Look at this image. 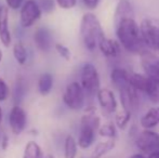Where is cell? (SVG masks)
Wrapping results in <instances>:
<instances>
[{
  "mask_svg": "<svg viewBox=\"0 0 159 158\" xmlns=\"http://www.w3.org/2000/svg\"><path fill=\"white\" fill-rule=\"evenodd\" d=\"M139 27L144 46L151 50L159 51V20L147 17Z\"/></svg>",
  "mask_w": 159,
  "mask_h": 158,
  "instance_id": "obj_3",
  "label": "cell"
},
{
  "mask_svg": "<svg viewBox=\"0 0 159 158\" xmlns=\"http://www.w3.org/2000/svg\"><path fill=\"white\" fill-rule=\"evenodd\" d=\"M13 56L19 65H24L27 62L28 59V52L26 47L22 41H17L13 44Z\"/></svg>",
  "mask_w": 159,
  "mask_h": 158,
  "instance_id": "obj_22",
  "label": "cell"
},
{
  "mask_svg": "<svg viewBox=\"0 0 159 158\" xmlns=\"http://www.w3.org/2000/svg\"><path fill=\"white\" fill-rule=\"evenodd\" d=\"M118 91H119V100L121 103L122 110L130 112L132 114V112L138 107L139 102H140L138 91L134 88H132L130 84L125 88L119 89Z\"/></svg>",
  "mask_w": 159,
  "mask_h": 158,
  "instance_id": "obj_10",
  "label": "cell"
},
{
  "mask_svg": "<svg viewBox=\"0 0 159 158\" xmlns=\"http://www.w3.org/2000/svg\"><path fill=\"white\" fill-rule=\"evenodd\" d=\"M98 102L101 108L107 114H111L117 111V100L114 92L109 89H100L96 93Z\"/></svg>",
  "mask_w": 159,
  "mask_h": 158,
  "instance_id": "obj_12",
  "label": "cell"
},
{
  "mask_svg": "<svg viewBox=\"0 0 159 158\" xmlns=\"http://www.w3.org/2000/svg\"><path fill=\"white\" fill-rule=\"evenodd\" d=\"M9 144H10V140H9V137L7 134H3L1 138V148L3 151H6L8 148Z\"/></svg>",
  "mask_w": 159,
  "mask_h": 158,
  "instance_id": "obj_35",
  "label": "cell"
},
{
  "mask_svg": "<svg viewBox=\"0 0 159 158\" xmlns=\"http://www.w3.org/2000/svg\"><path fill=\"white\" fill-rule=\"evenodd\" d=\"M111 82L115 84L117 90L129 86V73L124 68H115L111 73Z\"/></svg>",
  "mask_w": 159,
  "mask_h": 158,
  "instance_id": "obj_18",
  "label": "cell"
},
{
  "mask_svg": "<svg viewBox=\"0 0 159 158\" xmlns=\"http://www.w3.org/2000/svg\"><path fill=\"white\" fill-rule=\"evenodd\" d=\"M38 4H39L42 12L50 13L54 10L55 0H41L40 2H38Z\"/></svg>",
  "mask_w": 159,
  "mask_h": 158,
  "instance_id": "obj_31",
  "label": "cell"
},
{
  "mask_svg": "<svg viewBox=\"0 0 159 158\" xmlns=\"http://www.w3.org/2000/svg\"><path fill=\"white\" fill-rule=\"evenodd\" d=\"M135 145L143 154L151 155L159 152V134L153 130H143L135 140Z\"/></svg>",
  "mask_w": 159,
  "mask_h": 158,
  "instance_id": "obj_7",
  "label": "cell"
},
{
  "mask_svg": "<svg viewBox=\"0 0 159 158\" xmlns=\"http://www.w3.org/2000/svg\"><path fill=\"white\" fill-rule=\"evenodd\" d=\"M9 126L13 134L19 135L25 130L27 124V115L23 107L15 104L12 106L8 116Z\"/></svg>",
  "mask_w": 159,
  "mask_h": 158,
  "instance_id": "obj_8",
  "label": "cell"
},
{
  "mask_svg": "<svg viewBox=\"0 0 159 158\" xmlns=\"http://www.w3.org/2000/svg\"><path fill=\"white\" fill-rule=\"evenodd\" d=\"M25 94H26V82L23 78H20L16 81V84H15V88H14V94H13L15 104L19 105L20 102L24 99Z\"/></svg>",
  "mask_w": 159,
  "mask_h": 158,
  "instance_id": "obj_26",
  "label": "cell"
},
{
  "mask_svg": "<svg viewBox=\"0 0 159 158\" xmlns=\"http://www.w3.org/2000/svg\"><path fill=\"white\" fill-rule=\"evenodd\" d=\"M77 141L73 135H67L64 142V157L65 158H75L77 155Z\"/></svg>",
  "mask_w": 159,
  "mask_h": 158,
  "instance_id": "obj_25",
  "label": "cell"
},
{
  "mask_svg": "<svg viewBox=\"0 0 159 158\" xmlns=\"http://www.w3.org/2000/svg\"><path fill=\"white\" fill-rule=\"evenodd\" d=\"M2 108H1V106H0V124H1V121H2Z\"/></svg>",
  "mask_w": 159,
  "mask_h": 158,
  "instance_id": "obj_38",
  "label": "cell"
},
{
  "mask_svg": "<svg viewBox=\"0 0 159 158\" xmlns=\"http://www.w3.org/2000/svg\"><path fill=\"white\" fill-rule=\"evenodd\" d=\"M116 24V35L120 44L134 54H142L146 51L141 38L140 27L134 19H124Z\"/></svg>",
  "mask_w": 159,
  "mask_h": 158,
  "instance_id": "obj_1",
  "label": "cell"
},
{
  "mask_svg": "<svg viewBox=\"0 0 159 158\" xmlns=\"http://www.w3.org/2000/svg\"><path fill=\"white\" fill-rule=\"evenodd\" d=\"M145 94L148 97L149 101L153 102L154 104H159V80L148 78V84H147Z\"/></svg>",
  "mask_w": 159,
  "mask_h": 158,
  "instance_id": "obj_23",
  "label": "cell"
},
{
  "mask_svg": "<svg viewBox=\"0 0 159 158\" xmlns=\"http://www.w3.org/2000/svg\"><path fill=\"white\" fill-rule=\"evenodd\" d=\"M2 59H3V52H2V50L0 49V63H1Z\"/></svg>",
  "mask_w": 159,
  "mask_h": 158,
  "instance_id": "obj_39",
  "label": "cell"
},
{
  "mask_svg": "<svg viewBox=\"0 0 159 158\" xmlns=\"http://www.w3.org/2000/svg\"><path fill=\"white\" fill-rule=\"evenodd\" d=\"M86 93L79 82L73 81L66 87L63 93V103L69 110L79 111L84 107Z\"/></svg>",
  "mask_w": 159,
  "mask_h": 158,
  "instance_id": "obj_5",
  "label": "cell"
},
{
  "mask_svg": "<svg viewBox=\"0 0 159 158\" xmlns=\"http://www.w3.org/2000/svg\"><path fill=\"white\" fill-rule=\"evenodd\" d=\"M42 11L36 0H25L20 9V23L23 28L32 27L41 17Z\"/></svg>",
  "mask_w": 159,
  "mask_h": 158,
  "instance_id": "obj_6",
  "label": "cell"
},
{
  "mask_svg": "<svg viewBox=\"0 0 159 158\" xmlns=\"http://www.w3.org/2000/svg\"><path fill=\"white\" fill-rule=\"evenodd\" d=\"M54 84V78L50 73H43L38 80V90L41 95H48L51 92Z\"/></svg>",
  "mask_w": 159,
  "mask_h": 158,
  "instance_id": "obj_21",
  "label": "cell"
},
{
  "mask_svg": "<svg viewBox=\"0 0 159 158\" xmlns=\"http://www.w3.org/2000/svg\"><path fill=\"white\" fill-rule=\"evenodd\" d=\"M80 86L84 89L86 95L89 97L96 95L98 91L101 89L100 76H98V70L93 64L86 63L82 66L81 73H80Z\"/></svg>",
  "mask_w": 159,
  "mask_h": 158,
  "instance_id": "obj_4",
  "label": "cell"
},
{
  "mask_svg": "<svg viewBox=\"0 0 159 158\" xmlns=\"http://www.w3.org/2000/svg\"><path fill=\"white\" fill-rule=\"evenodd\" d=\"M98 134L103 138H107V139H115L116 137V126L113 122H106V124L100 126L98 130Z\"/></svg>",
  "mask_w": 159,
  "mask_h": 158,
  "instance_id": "obj_28",
  "label": "cell"
},
{
  "mask_svg": "<svg viewBox=\"0 0 159 158\" xmlns=\"http://www.w3.org/2000/svg\"><path fill=\"white\" fill-rule=\"evenodd\" d=\"M80 36L87 50H95L100 39L104 36L102 26L95 14L88 12L82 15L80 22Z\"/></svg>",
  "mask_w": 159,
  "mask_h": 158,
  "instance_id": "obj_2",
  "label": "cell"
},
{
  "mask_svg": "<svg viewBox=\"0 0 159 158\" xmlns=\"http://www.w3.org/2000/svg\"><path fill=\"white\" fill-rule=\"evenodd\" d=\"M42 158H54V156H53V155H51V154H48V155H46V156L42 157Z\"/></svg>",
  "mask_w": 159,
  "mask_h": 158,
  "instance_id": "obj_40",
  "label": "cell"
},
{
  "mask_svg": "<svg viewBox=\"0 0 159 158\" xmlns=\"http://www.w3.org/2000/svg\"><path fill=\"white\" fill-rule=\"evenodd\" d=\"M23 158H42V151L39 144L35 141L27 142L24 148Z\"/></svg>",
  "mask_w": 159,
  "mask_h": 158,
  "instance_id": "obj_24",
  "label": "cell"
},
{
  "mask_svg": "<svg viewBox=\"0 0 159 158\" xmlns=\"http://www.w3.org/2000/svg\"><path fill=\"white\" fill-rule=\"evenodd\" d=\"M96 130L87 124H80L79 137H78L77 145L82 150H87L93 144L95 140Z\"/></svg>",
  "mask_w": 159,
  "mask_h": 158,
  "instance_id": "obj_14",
  "label": "cell"
},
{
  "mask_svg": "<svg viewBox=\"0 0 159 158\" xmlns=\"http://www.w3.org/2000/svg\"><path fill=\"white\" fill-rule=\"evenodd\" d=\"M130 119H131V113L127 112V111H120L115 115V124L116 127H118L121 130H125L126 127L129 124Z\"/></svg>",
  "mask_w": 159,
  "mask_h": 158,
  "instance_id": "obj_27",
  "label": "cell"
},
{
  "mask_svg": "<svg viewBox=\"0 0 159 158\" xmlns=\"http://www.w3.org/2000/svg\"><path fill=\"white\" fill-rule=\"evenodd\" d=\"M100 51L106 57H116L119 54V44L115 40H111L103 36L98 43Z\"/></svg>",
  "mask_w": 159,
  "mask_h": 158,
  "instance_id": "obj_15",
  "label": "cell"
},
{
  "mask_svg": "<svg viewBox=\"0 0 159 158\" xmlns=\"http://www.w3.org/2000/svg\"><path fill=\"white\" fill-rule=\"evenodd\" d=\"M159 124V105L149 108L141 118V126L144 129L151 130Z\"/></svg>",
  "mask_w": 159,
  "mask_h": 158,
  "instance_id": "obj_17",
  "label": "cell"
},
{
  "mask_svg": "<svg viewBox=\"0 0 159 158\" xmlns=\"http://www.w3.org/2000/svg\"><path fill=\"white\" fill-rule=\"evenodd\" d=\"M0 41L6 48H9L12 42L9 28V9L6 6H0Z\"/></svg>",
  "mask_w": 159,
  "mask_h": 158,
  "instance_id": "obj_13",
  "label": "cell"
},
{
  "mask_svg": "<svg viewBox=\"0 0 159 158\" xmlns=\"http://www.w3.org/2000/svg\"><path fill=\"white\" fill-rule=\"evenodd\" d=\"M124 19H134V10L130 0H119L115 10V23Z\"/></svg>",
  "mask_w": 159,
  "mask_h": 158,
  "instance_id": "obj_16",
  "label": "cell"
},
{
  "mask_svg": "<svg viewBox=\"0 0 159 158\" xmlns=\"http://www.w3.org/2000/svg\"><path fill=\"white\" fill-rule=\"evenodd\" d=\"M148 158H159V152L154 153V154L148 155Z\"/></svg>",
  "mask_w": 159,
  "mask_h": 158,
  "instance_id": "obj_37",
  "label": "cell"
},
{
  "mask_svg": "<svg viewBox=\"0 0 159 158\" xmlns=\"http://www.w3.org/2000/svg\"><path fill=\"white\" fill-rule=\"evenodd\" d=\"M55 3L63 10H70L76 7L77 0H55Z\"/></svg>",
  "mask_w": 159,
  "mask_h": 158,
  "instance_id": "obj_32",
  "label": "cell"
},
{
  "mask_svg": "<svg viewBox=\"0 0 159 158\" xmlns=\"http://www.w3.org/2000/svg\"><path fill=\"white\" fill-rule=\"evenodd\" d=\"M54 49H55V51L59 53L60 56L63 57V59L66 60V61H70L71 52H70V50H69V49L67 48L66 46H64V44L59 43V42H57V43L54 44Z\"/></svg>",
  "mask_w": 159,
  "mask_h": 158,
  "instance_id": "obj_29",
  "label": "cell"
},
{
  "mask_svg": "<svg viewBox=\"0 0 159 158\" xmlns=\"http://www.w3.org/2000/svg\"><path fill=\"white\" fill-rule=\"evenodd\" d=\"M114 147H115V140L114 139H108L106 141L100 142L98 144H96L94 150L92 151L90 158H102L109 152H111Z\"/></svg>",
  "mask_w": 159,
  "mask_h": 158,
  "instance_id": "obj_19",
  "label": "cell"
},
{
  "mask_svg": "<svg viewBox=\"0 0 159 158\" xmlns=\"http://www.w3.org/2000/svg\"><path fill=\"white\" fill-rule=\"evenodd\" d=\"M24 1L25 0H6V7L9 10H19L23 6Z\"/></svg>",
  "mask_w": 159,
  "mask_h": 158,
  "instance_id": "obj_33",
  "label": "cell"
},
{
  "mask_svg": "<svg viewBox=\"0 0 159 158\" xmlns=\"http://www.w3.org/2000/svg\"><path fill=\"white\" fill-rule=\"evenodd\" d=\"M129 84L138 92L145 93L147 84H148V78L145 75L139 74V73H132V74H129Z\"/></svg>",
  "mask_w": 159,
  "mask_h": 158,
  "instance_id": "obj_20",
  "label": "cell"
},
{
  "mask_svg": "<svg viewBox=\"0 0 159 158\" xmlns=\"http://www.w3.org/2000/svg\"><path fill=\"white\" fill-rule=\"evenodd\" d=\"M34 42L37 49L41 52H49L53 47L52 33L46 26L37 28L34 33Z\"/></svg>",
  "mask_w": 159,
  "mask_h": 158,
  "instance_id": "obj_11",
  "label": "cell"
},
{
  "mask_svg": "<svg viewBox=\"0 0 159 158\" xmlns=\"http://www.w3.org/2000/svg\"><path fill=\"white\" fill-rule=\"evenodd\" d=\"M141 55V65L145 76L149 79L159 80V57L151 51H144Z\"/></svg>",
  "mask_w": 159,
  "mask_h": 158,
  "instance_id": "obj_9",
  "label": "cell"
},
{
  "mask_svg": "<svg viewBox=\"0 0 159 158\" xmlns=\"http://www.w3.org/2000/svg\"><path fill=\"white\" fill-rule=\"evenodd\" d=\"M129 158H145V157L143 154H134V155H132V156H130Z\"/></svg>",
  "mask_w": 159,
  "mask_h": 158,
  "instance_id": "obj_36",
  "label": "cell"
},
{
  "mask_svg": "<svg viewBox=\"0 0 159 158\" xmlns=\"http://www.w3.org/2000/svg\"><path fill=\"white\" fill-rule=\"evenodd\" d=\"M82 3L87 7L90 10H94V9L98 8V3H100V0H81Z\"/></svg>",
  "mask_w": 159,
  "mask_h": 158,
  "instance_id": "obj_34",
  "label": "cell"
},
{
  "mask_svg": "<svg viewBox=\"0 0 159 158\" xmlns=\"http://www.w3.org/2000/svg\"><path fill=\"white\" fill-rule=\"evenodd\" d=\"M10 95V89L6 80L0 77V102H4Z\"/></svg>",
  "mask_w": 159,
  "mask_h": 158,
  "instance_id": "obj_30",
  "label": "cell"
}]
</instances>
